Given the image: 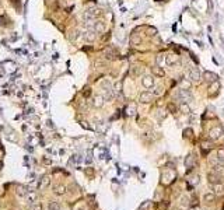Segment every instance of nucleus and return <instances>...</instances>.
<instances>
[{"label":"nucleus","mask_w":224,"mask_h":210,"mask_svg":"<svg viewBox=\"0 0 224 210\" xmlns=\"http://www.w3.org/2000/svg\"><path fill=\"white\" fill-rule=\"evenodd\" d=\"M102 90H104V100H111L112 98V85L108 80H105L102 83Z\"/></svg>","instance_id":"f257e3e1"},{"label":"nucleus","mask_w":224,"mask_h":210,"mask_svg":"<svg viewBox=\"0 0 224 210\" xmlns=\"http://www.w3.org/2000/svg\"><path fill=\"white\" fill-rule=\"evenodd\" d=\"M140 101L144 102V104H147V102H151L153 101V98H154V95L151 93H149V91H143L142 94H140Z\"/></svg>","instance_id":"f03ea898"},{"label":"nucleus","mask_w":224,"mask_h":210,"mask_svg":"<svg viewBox=\"0 0 224 210\" xmlns=\"http://www.w3.org/2000/svg\"><path fill=\"white\" fill-rule=\"evenodd\" d=\"M142 84L146 87V88H150V87H153V84H154V79H153V76H144L142 79Z\"/></svg>","instance_id":"7ed1b4c3"},{"label":"nucleus","mask_w":224,"mask_h":210,"mask_svg":"<svg viewBox=\"0 0 224 210\" xmlns=\"http://www.w3.org/2000/svg\"><path fill=\"white\" fill-rule=\"evenodd\" d=\"M223 134V129H221L220 126H216V128H213L210 130V137L212 139H219Z\"/></svg>","instance_id":"20e7f679"},{"label":"nucleus","mask_w":224,"mask_h":210,"mask_svg":"<svg viewBox=\"0 0 224 210\" xmlns=\"http://www.w3.org/2000/svg\"><path fill=\"white\" fill-rule=\"evenodd\" d=\"M53 193L56 196H63L66 193V186L65 185H55L53 186Z\"/></svg>","instance_id":"39448f33"},{"label":"nucleus","mask_w":224,"mask_h":210,"mask_svg":"<svg viewBox=\"0 0 224 210\" xmlns=\"http://www.w3.org/2000/svg\"><path fill=\"white\" fill-rule=\"evenodd\" d=\"M104 101H105V100H104V97H102V95H95V97L93 98V105L94 107H95V108H101L102 105H104Z\"/></svg>","instance_id":"423d86ee"},{"label":"nucleus","mask_w":224,"mask_h":210,"mask_svg":"<svg viewBox=\"0 0 224 210\" xmlns=\"http://www.w3.org/2000/svg\"><path fill=\"white\" fill-rule=\"evenodd\" d=\"M189 79H191L192 81H198L200 79L199 70L196 69V67H191V70H189Z\"/></svg>","instance_id":"0eeeda50"},{"label":"nucleus","mask_w":224,"mask_h":210,"mask_svg":"<svg viewBox=\"0 0 224 210\" xmlns=\"http://www.w3.org/2000/svg\"><path fill=\"white\" fill-rule=\"evenodd\" d=\"M185 165H186L188 171H186V174H189L192 170H193V156L192 154H189L186 157V160H185Z\"/></svg>","instance_id":"6e6552de"},{"label":"nucleus","mask_w":224,"mask_h":210,"mask_svg":"<svg viewBox=\"0 0 224 210\" xmlns=\"http://www.w3.org/2000/svg\"><path fill=\"white\" fill-rule=\"evenodd\" d=\"M207 179L212 185H216L217 182H219V179H220V177H219V174H216V172H210V174H207Z\"/></svg>","instance_id":"1a4fd4ad"},{"label":"nucleus","mask_w":224,"mask_h":210,"mask_svg":"<svg viewBox=\"0 0 224 210\" xmlns=\"http://www.w3.org/2000/svg\"><path fill=\"white\" fill-rule=\"evenodd\" d=\"M204 79H206V81H209L210 84H212V83H214V81H217V76L214 74V73L206 72V73H204Z\"/></svg>","instance_id":"9d476101"},{"label":"nucleus","mask_w":224,"mask_h":210,"mask_svg":"<svg viewBox=\"0 0 224 210\" xmlns=\"http://www.w3.org/2000/svg\"><path fill=\"white\" fill-rule=\"evenodd\" d=\"M151 72H153V74H155V76H158V77H164V70L160 67V66H154V67H151Z\"/></svg>","instance_id":"9b49d317"},{"label":"nucleus","mask_w":224,"mask_h":210,"mask_svg":"<svg viewBox=\"0 0 224 210\" xmlns=\"http://www.w3.org/2000/svg\"><path fill=\"white\" fill-rule=\"evenodd\" d=\"M48 209L49 210H60V203L59 202H55V200H51V202L48 203Z\"/></svg>","instance_id":"f8f14e48"},{"label":"nucleus","mask_w":224,"mask_h":210,"mask_svg":"<svg viewBox=\"0 0 224 210\" xmlns=\"http://www.w3.org/2000/svg\"><path fill=\"white\" fill-rule=\"evenodd\" d=\"M174 63H179L178 56H175V55H170V56H167V65L172 66Z\"/></svg>","instance_id":"ddd939ff"},{"label":"nucleus","mask_w":224,"mask_h":210,"mask_svg":"<svg viewBox=\"0 0 224 210\" xmlns=\"http://www.w3.org/2000/svg\"><path fill=\"white\" fill-rule=\"evenodd\" d=\"M49 182H51V179H49V177H44L41 179V182H39V185H38V188L39 189H44V188H46V186L49 185Z\"/></svg>","instance_id":"4468645a"},{"label":"nucleus","mask_w":224,"mask_h":210,"mask_svg":"<svg viewBox=\"0 0 224 210\" xmlns=\"http://www.w3.org/2000/svg\"><path fill=\"white\" fill-rule=\"evenodd\" d=\"M219 88H220V84H219L217 81L212 83V85H210V94H212V95H216V93H217V90Z\"/></svg>","instance_id":"2eb2a0df"},{"label":"nucleus","mask_w":224,"mask_h":210,"mask_svg":"<svg viewBox=\"0 0 224 210\" xmlns=\"http://www.w3.org/2000/svg\"><path fill=\"white\" fill-rule=\"evenodd\" d=\"M94 28H95V31L101 32V31H104V29H105V24H104L102 21H97V23L94 24Z\"/></svg>","instance_id":"dca6fc26"},{"label":"nucleus","mask_w":224,"mask_h":210,"mask_svg":"<svg viewBox=\"0 0 224 210\" xmlns=\"http://www.w3.org/2000/svg\"><path fill=\"white\" fill-rule=\"evenodd\" d=\"M105 56L108 57V59H115V57H116V52H115L114 49H106Z\"/></svg>","instance_id":"f3484780"},{"label":"nucleus","mask_w":224,"mask_h":210,"mask_svg":"<svg viewBox=\"0 0 224 210\" xmlns=\"http://www.w3.org/2000/svg\"><path fill=\"white\" fill-rule=\"evenodd\" d=\"M168 209V202H160L157 205V210H167Z\"/></svg>","instance_id":"a211bd4d"},{"label":"nucleus","mask_w":224,"mask_h":210,"mask_svg":"<svg viewBox=\"0 0 224 210\" xmlns=\"http://www.w3.org/2000/svg\"><path fill=\"white\" fill-rule=\"evenodd\" d=\"M214 199H216V196L213 193H206L204 195V200L206 202H214Z\"/></svg>","instance_id":"6ab92c4d"},{"label":"nucleus","mask_w":224,"mask_h":210,"mask_svg":"<svg viewBox=\"0 0 224 210\" xmlns=\"http://www.w3.org/2000/svg\"><path fill=\"white\" fill-rule=\"evenodd\" d=\"M94 38H95V35H94V31H88V32H87V35H86V39L87 41H93Z\"/></svg>","instance_id":"aec40b11"},{"label":"nucleus","mask_w":224,"mask_h":210,"mask_svg":"<svg viewBox=\"0 0 224 210\" xmlns=\"http://www.w3.org/2000/svg\"><path fill=\"white\" fill-rule=\"evenodd\" d=\"M167 108H168V111H170V112H172V113H174V112L176 111V107H175L174 104H172V102H170V104H168Z\"/></svg>","instance_id":"412c9836"},{"label":"nucleus","mask_w":224,"mask_h":210,"mask_svg":"<svg viewBox=\"0 0 224 210\" xmlns=\"http://www.w3.org/2000/svg\"><path fill=\"white\" fill-rule=\"evenodd\" d=\"M181 109H182L183 113H189V111H191V109H189V107H188V105H185V104L181 105Z\"/></svg>","instance_id":"4be33fe9"},{"label":"nucleus","mask_w":224,"mask_h":210,"mask_svg":"<svg viewBox=\"0 0 224 210\" xmlns=\"http://www.w3.org/2000/svg\"><path fill=\"white\" fill-rule=\"evenodd\" d=\"M219 161H224V150H219Z\"/></svg>","instance_id":"5701e85b"},{"label":"nucleus","mask_w":224,"mask_h":210,"mask_svg":"<svg viewBox=\"0 0 224 210\" xmlns=\"http://www.w3.org/2000/svg\"><path fill=\"white\" fill-rule=\"evenodd\" d=\"M182 85H183V88H189V87H191V83H188V81H182Z\"/></svg>","instance_id":"b1692460"},{"label":"nucleus","mask_w":224,"mask_h":210,"mask_svg":"<svg viewBox=\"0 0 224 210\" xmlns=\"http://www.w3.org/2000/svg\"><path fill=\"white\" fill-rule=\"evenodd\" d=\"M132 42H133V44H139V42H140V38H136V36H133V38H132Z\"/></svg>","instance_id":"393cba45"},{"label":"nucleus","mask_w":224,"mask_h":210,"mask_svg":"<svg viewBox=\"0 0 224 210\" xmlns=\"http://www.w3.org/2000/svg\"><path fill=\"white\" fill-rule=\"evenodd\" d=\"M155 94H157V95H160V94H163V90L160 88V87H157V88H155Z\"/></svg>","instance_id":"a878e982"},{"label":"nucleus","mask_w":224,"mask_h":210,"mask_svg":"<svg viewBox=\"0 0 224 210\" xmlns=\"http://www.w3.org/2000/svg\"><path fill=\"white\" fill-rule=\"evenodd\" d=\"M163 62V57H161V55H160L158 57H157V63H161Z\"/></svg>","instance_id":"bb28decb"},{"label":"nucleus","mask_w":224,"mask_h":210,"mask_svg":"<svg viewBox=\"0 0 224 210\" xmlns=\"http://www.w3.org/2000/svg\"><path fill=\"white\" fill-rule=\"evenodd\" d=\"M77 210H84V209H77Z\"/></svg>","instance_id":"cd10ccee"}]
</instances>
